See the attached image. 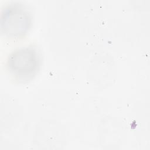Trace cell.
Instances as JSON below:
<instances>
[{
	"mask_svg": "<svg viewBox=\"0 0 150 150\" xmlns=\"http://www.w3.org/2000/svg\"><path fill=\"white\" fill-rule=\"evenodd\" d=\"M39 57L32 47H24L12 52L7 61L9 71L19 79H28L35 75L39 66Z\"/></svg>",
	"mask_w": 150,
	"mask_h": 150,
	"instance_id": "6da1fadb",
	"label": "cell"
},
{
	"mask_svg": "<svg viewBox=\"0 0 150 150\" xmlns=\"http://www.w3.org/2000/svg\"><path fill=\"white\" fill-rule=\"evenodd\" d=\"M2 29L11 38H18L27 32L30 24L29 11L19 3L7 5L2 13Z\"/></svg>",
	"mask_w": 150,
	"mask_h": 150,
	"instance_id": "7a4b0ae2",
	"label": "cell"
}]
</instances>
